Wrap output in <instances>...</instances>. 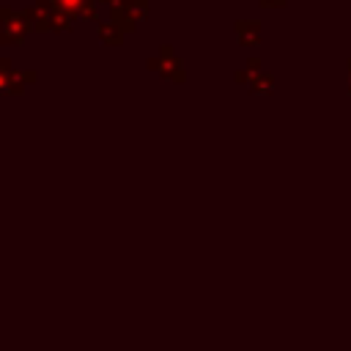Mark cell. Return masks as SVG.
<instances>
[{
  "label": "cell",
  "instance_id": "3957f363",
  "mask_svg": "<svg viewBox=\"0 0 351 351\" xmlns=\"http://www.w3.org/2000/svg\"><path fill=\"white\" fill-rule=\"evenodd\" d=\"M99 33H101V38L104 41H110V44H121V27L115 25V22H110V25H99Z\"/></svg>",
  "mask_w": 351,
  "mask_h": 351
},
{
  "label": "cell",
  "instance_id": "6da1fadb",
  "mask_svg": "<svg viewBox=\"0 0 351 351\" xmlns=\"http://www.w3.org/2000/svg\"><path fill=\"white\" fill-rule=\"evenodd\" d=\"M148 11V0H118L112 3V22L126 33L132 30Z\"/></svg>",
  "mask_w": 351,
  "mask_h": 351
},
{
  "label": "cell",
  "instance_id": "277c9868",
  "mask_svg": "<svg viewBox=\"0 0 351 351\" xmlns=\"http://www.w3.org/2000/svg\"><path fill=\"white\" fill-rule=\"evenodd\" d=\"M104 3H110V5H112V3H118V0H104Z\"/></svg>",
  "mask_w": 351,
  "mask_h": 351
},
{
  "label": "cell",
  "instance_id": "7a4b0ae2",
  "mask_svg": "<svg viewBox=\"0 0 351 351\" xmlns=\"http://www.w3.org/2000/svg\"><path fill=\"white\" fill-rule=\"evenodd\" d=\"M38 8H58L63 14L74 16H85V19H96V0H38Z\"/></svg>",
  "mask_w": 351,
  "mask_h": 351
}]
</instances>
